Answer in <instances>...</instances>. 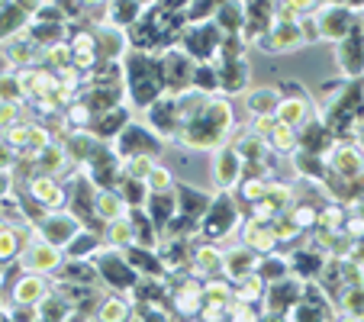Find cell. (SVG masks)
<instances>
[{"instance_id":"cell-1","label":"cell","mask_w":364,"mask_h":322,"mask_svg":"<svg viewBox=\"0 0 364 322\" xmlns=\"http://www.w3.org/2000/svg\"><path fill=\"white\" fill-rule=\"evenodd\" d=\"M65 248H58V245H52V242H46V239H29L26 245H23V254L16 258V271L20 274H42V277H52V274H58L65 267Z\"/></svg>"},{"instance_id":"cell-2","label":"cell","mask_w":364,"mask_h":322,"mask_svg":"<svg viewBox=\"0 0 364 322\" xmlns=\"http://www.w3.org/2000/svg\"><path fill=\"white\" fill-rule=\"evenodd\" d=\"M323 168L329 178L338 181H364V149L355 142H332L323 149Z\"/></svg>"},{"instance_id":"cell-3","label":"cell","mask_w":364,"mask_h":322,"mask_svg":"<svg viewBox=\"0 0 364 322\" xmlns=\"http://www.w3.org/2000/svg\"><path fill=\"white\" fill-rule=\"evenodd\" d=\"M313 26L319 42H342L358 29V20L348 4H319L313 14Z\"/></svg>"},{"instance_id":"cell-4","label":"cell","mask_w":364,"mask_h":322,"mask_svg":"<svg viewBox=\"0 0 364 322\" xmlns=\"http://www.w3.org/2000/svg\"><path fill=\"white\" fill-rule=\"evenodd\" d=\"M26 190L29 203L39 206L42 213H58V210H68L71 203V193L65 187L62 178H52V174H33V178L23 184Z\"/></svg>"},{"instance_id":"cell-5","label":"cell","mask_w":364,"mask_h":322,"mask_svg":"<svg viewBox=\"0 0 364 322\" xmlns=\"http://www.w3.org/2000/svg\"><path fill=\"white\" fill-rule=\"evenodd\" d=\"M210 171H213V187L220 193H235V187L242 184V178H245V161H242V155L232 149V145H220V149L213 151V158H210Z\"/></svg>"},{"instance_id":"cell-6","label":"cell","mask_w":364,"mask_h":322,"mask_svg":"<svg viewBox=\"0 0 364 322\" xmlns=\"http://www.w3.org/2000/svg\"><path fill=\"white\" fill-rule=\"evenodd\" d=\"M84 229H90V226H84V222L77 220L71 210L46 213V216L36 222V232H39V239L52 242V245H58V248H68L71 239H75V235H81Z\"/></svg>"},{"instance_id":"cell-7","label":"cell","mask_w":364,"mask_h":322,"mask_svg":"<svg viewBox=\"0 0 364 322\" xmlns=\"http://www.w3.org/2000/svg\"><path fill=\"white\" fill-rule=\"evenodd\" d=\"M55 294V284L48 281V277L42 274H20L16 271V277L10 281L7 287V306H29L36 309L46 296Z\"/></svg>"},{"instance_id":"cell-8","label":"cell","mask_w":364,"mask_h":322,"mask_svg":"<svg viewBox=\"0 0 364 322\" xmlns=\"http://www.w3.org/2000/svg\"><path fill=\"white\" fill-rule=\"evenodd\" d=\"M274 119L281 126H290V129L303 132L313 119H316V103H313V97L303 94V90H296V94H281V103H277L274 110Z\"/></svg>"},{"instance_id":"cell-9","label":"cell","mask_w":364,"mask_h":322,"mask_svg":"<svg viewBox=\"0 0 364 322\" xmlns=\"http://www.w3.org/2000/svg\"><path fill=\"white\" fill-rule=\"evenodd\" d=\"M223 264H226V248L216 245V242H197L191 248V258H187V271L193 274V281H206V277H220Z\"/></svg>"},{"instance_id":"cell-10","label":"cell","mask_w":364,"mask_h":322,"mask_svg":"<svg viewBox=\"0 0 364 322\" xmlns=\"http://www.w3.org/2000/svg\"><path fill=\"white\" fill-rule=\"evenodd\" d=\"M258 48L268 55H294L300 48H306V39L300 33V23H274L268 33L258 39Z\"/></svg>"},{"instance_id":"cell-11","label":"cell","mask_w":364,"mask_h":322,"mask_svg":"<svg viewBox=\"0 0 364 322\" xmlns=\"http://www.w3.org/2000/svg\"><path fill=\"white\" fill-rule=\"evenodd\" d=\"M239 103H242V113H245V123L258 117H274L277 103H281V87H274V84H252L239 97Z\"/></svg>"},{"instance_id":"cell-12","label":"cell","mask_w":364,"mask_h":322,"mask_svg":"<svg viewBox=\"0 0 364 322\" xmlns=\"http://www.w3.org/2000/svg\"><path fill=\"white\" fill-rule=\"evenodd\" d=\"M0 48L7 52L10 65H14L16 71H26V68H36V65L42 62V45L33 39V36L26 33V29H20V33L7 36V39L0 42Z\"/></svg>"},{"instance_id":"cell-13","label":"cell","mask_w":364,"mask_h":322,"mask_svg":"<svg viewBox=\"0 0 364 322\" xmlns=\"http://www.w3.org/2000/svg\"><path fill=\"white\" fill-rule=\"evenodd\" d=\"M239 245L248 248L255 258H271V254H277V239H274V232H271V226H262V222H252V220H242Z\"/></svg>"},{"instance_id":"cell-14","label":"cell","mask_w":364,"mask_h":322,"mask_svg":"<svg viewBox=\"0 0 364 322\" xmlns=\"http://www.w3.org/2000/svg\"><path fill=\"white\" fill-rule=\"evenodd\" d=\"M94 216L107 226V222H117V220L132 216V206L119 197L117 187H94Z\"/></svg>"},{"instance_id":"cell-15","label":"cell","mask_w":364,"mask_h":322,"mask_svg":"<svg viewBox=\"0 0 364 322\" xmlns=\"http://www.w3.org/2000/svg\"><path fill=\"white\" fill-rule=\"evenodd\" d=\"M100 239H103V245H107V252H117V254H123L126 248H136L139 245L136 216H126V220L107 222V226L100 229Z\"/></svg>"},{"instance_id":"cell-16","label":"cell","mask_w":364,"mask_h":322,"mask_svg":"<svg viewBox=\"0 0 364 322\" xmlns=\"http://www.w3.org/2000/svg\"><path fill=\"white\" fill-rule=\"evenodd\" d=\"M216 33L223 39H242V29H245V4H216L213 7V20Z\"/></svg>"},{"instance_id":"cell-17","label":"cell","mask_w":364,"mask_h":322,"mask_svg":"<svg viewBox=\"0 0 364 322\" xmlns=\"http://www.w3.org/2000/svg\"><path fill=\"white\" fill-rule=\"evenodd\" d=\"M132 309H136V303H129V296H123V294H103L100 300H97V306H94V319L97 322H129V316H132Z\"/></svg>"},{"instance_id":"cell-18","label":"cell","mask_w":364,"mask_h":322,"mask_svg":"<svg viewBox=\"0 0 364 322\" xmlns=\"http://www.w3.org/2000/svg\"><path fill=\"white\" fill-rule=\"evenodd\" d=\"M174 316H181V322L197 319V313L203 309V294H200V281H184L171 296Z\"/></svg>"},{"instance_id":"cell-19","label":"cell","mask_w":364,"mask_h":322,"mask_svg":"<svg viewBox=\"0 0 364 322\" xmlns=\"http://www.w3.org/2000/svg\"><path fill=\"white\" fill-rule=\"evenodd\" d=\"M232 145L235 151H239L242 155V161H245V165H264V161H268V145H264V139L262 136H255V132H248L245 126H242L239 132H235L232 136Z\"/></svg>"},{"instance_id":"cell-20","label":"cell","mask_w":364,"mask_h":322,"mask_svg":"<svg viewBox=\"0 0 364 322\" xmlns=\"http://www.w3.org/2000/svg\"><path fill=\"white\" fill-rule=\"evenodd\" d=\"M264 145H268V155L271 158H294L296 151H300V132L290 129V126L274 123V129L268 132Z\"/></svg>"},{"instance_id":"cell-21","label":"cell","mask_w":364,"mask_h":322,"mask_svg":"<svg viewBox=\"0 0 364 322\" xmlns=\"http://www.w3.org/2000/svg\"><path fill=\"white\" fill-rule=\"evenodd\" d=\"M200 294H203V306L229 309L235 303V290L229 277H206V281H200Z\"/></svg>"},{"instance_id":"cell-22","label":"cell","mask_w":364,"mask_h":322,"mask_svg":"<svg viewBox=\"0 0 364 322\" xmlns=\"http://www.w3.org/2000/svg\"><path fill=\"white\" fill-rule=\"evenodd\" d=\"M258 203H264L274 216H284V213H290V206L296 203V187L294 184H284V181H268V187H264V197L258 200Z\"/></svg>"},{"instance_id":"cell-23","label":"cell","mask_w":364,"mask_h":322,"mask_svg":"<svg viewBox=\"0 0 364 322\" xmlns=\"http://www.w3.org/2000/svg\"><path fill=\"white\" fill-rule=\"evenodd\" d=\"M75 303L68 300L65 294H52V296H46V300L36 306V316H39V322H71L75 319Z\"/></svg>"},{"instance_id":"cell-24","label":"cell","mask_w":364,"mask_h":322,"mask_svg":"<svg viewBox=\"0 0 364 322\" xmlns=\"http://www.w3.org/2000/svg\"><path fill=\"white\" fill-rule=\"evenodd\" d=\"M161 158L159 155H129L119 161V178H129V181H142L149 178L151 171H155V165H159Z\"/></svg>"},{"instance_id":"cell-25","label":"cell","mask_w":364,"mask_h":322,"mask_svg":"<svg viewBox=\"0 0 364 322\" xmlns=\"http://www.w3.org/2000/svg\"><path fill=\"white\" fill-rule=\"evenodd\" d=\"M232 290L239 303H258L264 296V290H268V281L258 271H252V274H242L239 281H232Z\"/></svg>"},{"instance_id":"cell-26","label":"cell","mask_w":364,"mask_h":322,"mask_svg":"<svg viewBox=\"0 0 364 322\" xmlns=\"http://www.w3.org/2000/svg\"><path fill=\"white\" fill-rule=\"evenodd\" d=\"M145 187H149V197H165V193H174V187H178V174H174L171 165L159 161L155 171L145 178Z\"/></svg>"},{"instance_id":"cell-27","label":"cell","mask_w":364,"mask_h":322,"mask_svg":"<svg viewBox=\"0 0 364 322\" xmlns=\"http://www.w3.org/2000/svg\"><path fill=\"white\" fill-rule=\"evenodd\" d=\"M42 68H48V71H62V68H68L71 65V45H68V39H58V42H48V45H42Z\"/></svg>"},{"instance_id":"cell-28","label":"cell","mask_w":364,"mask_h":322,"mask_svg":"<svg viewBox=\"0 0 364 322\" xmlns=\"http://www.w3.org/2000/svg\"><path fill=\"white\" fill-rule=\"evenodd\" d=\"M345 216H348V210H345L342 203H326L323 210L316 213V229H323V232H342V226H345Z\"/></svg>"},{"instance_id":"cell-29","label":"cell","mask_w":364,"mask_h":322,"mask_svg":"<svg viewBox=\"0 0 364 322\" xmlns=\"http://www.w3.org/2000/svg\"><path fill=\"white\" fill-rule=\"evenodd\" d=\"M338 313L364 319V284H351V287L342 290V296H338Z\"/></svg>"},{"instance_id":"cell-30","label":"cell","mask_w":364,"mask_h":322,"mask_svg":"<svg viewBox=\"0 0 364 322\" xmlns=\"http://www.w3.org/2000/svg\"><path fill=\"white\" fill-rule=\"evenodd\" d=\"M117 193L126 200V203L132 206V213L136 210H142L145 203H149V187L142 184V181H129V178H119V187H117Z\"/></svg>"},{"instance_id":"cell-31","label":"cell","mask_w":364,"mask_h":322,"mask_svg":"<svg viewBox=\"0 0 364 322\" xmlns=\"http://www.w3.org/2000/svg\"><path fill=\"white\" fill-rule=\"evenodd\" d=\"M264 187H268V181H264L262 174H245L242 184L235 187V193H239V200L245 206H252V203H258V200L264 197Z\"/></svg>"},{"instance_id":"cell-32","label":"cell","mask_w":364,"mask_h":322,"mask_svg":"<svg viewBox=\"0 0 364 322\" xmlns=\"http://www.w3.org/2000/svg\"><path fill=\"white\" fill-rule=\"evenodd\" d=\"M33 119V117H29ZM29 119H23V123L10 126L7 132H0V142L7 145L10 151H16V155H23L26 151V139H29Z\"/></svg>"},{"instance_id":"cell-33","label":"cell","mask_w":364,"mask_h":322,"mask_svg":"<svg viewBox=\"0 0 364 322\" xmlns=\"http://www.w3.org/2000/svg\"><path fill=\"white\" fill-rule=\"evenodd\" d=\"M68 45L75 55H84V52H97V33L90 26H81L68 36Z\"/></svg>"},{"instance_id":"cell-34","label":"cell","mask_w":364,"mask_h":322,"mask_svg":"<svg viewBox=\"0 0 364 322\" xmlns=\"http://www.w3.org/2000/svg\"><path fill=\"white\" fill-rule=\"evenodd\" d=\"M271 232H274V239H277V245H290V242H296V239H303V232L294 226V220H290L287 213L284 216H277L274 222H271Z\"/></svg>"},{"instance_id":"cell-35","label":"cell","mask_w":364,"mask_h":322,"mask_svg":"<svg viewBox=\"0 0 364 322\" xmlns=\"http://www.w3.org/2000/svg\"><path fill=\"white\" fill-rule=\"evenodd\" d=\"M0 103H26L23 87H20V77L16 75L0 77Z\"/></svg>"},{"instance_id":"cell-36","label":"cell","mask_w":364,"mask_h":322,"mask_svg":"<svg viewBox=\"0 0 364 322\" xmlns=\"http://www.w3.org/2000/svg\"><path fill=\"white\" fill-rule=\"evenodd\" d=\"M226 319L229 322H258V319H262V313H258V306H255V303H239V300H235L232 306L226 309Z\"/></svg>"},{"instance_id":"cell-37","label":"cell","mask_w":364,"mask_h":322,"mask_svg":"<svg viewBox=\"0 0 364 322\" xmlns=\"http://www.w3.org/2000/svg\"><path fill=\"white\" fill-rule=\"evenodd\" d=\"M274 123H277L274 117H258V119H248V123H245V129H248V132H255V136L268 139V132L274 129Z\"/></svg>"},{"instance_id":"cell-38","label":"cell","mask_w":364,"mask_h":322,"mask_svg":"<svg viewBox=\"0 0 364 322\" xmlns=\"http://www.w3.org/2000/svg\"><path fill=\"white\" fill-rule=\"evenodd\" d=\"M258 322H290V316H284V313H262V319Z\"/></svg>"},{"instance_id":"cell-39","label":"cell","mask_w":364,"mask_h":322,"mask_svg":"<svg viewBox=\"0 0 364 322\" xmlns=\"http://www.w3.org/2000/svg\"><path fill=\"white\" fill-rule=\"evenodd\" d=\"M355 145H358V149H364V123L355 129Z\"/></svg>"},{"instance_id":"cell-40","label":"cell","mask_w":364,"mask_h":322,"mask_svg":"<svg viewBox=\"0 0 364 322\" xmlns=\"http://www.w3.org/2000/svg\"><path fill=\"white\" fill-rule=\"evenodd\" d=\"M361 75H364V65H361Z\"/></svg>"},{"instance_id":"cell-41","label":"cell","mask_w":364,"mask_h":322,"mask_svg":"<svg viewBox=\"0 0 364 322\" xmlns=\"http://www.w3.org/2000/svg\"><path fill=\"white\" fill-rule=\"evenodd\" d=\"M71 322H77V319H71ZM81 322H84V319H81Z\"/></svg>"}]
</instances>
